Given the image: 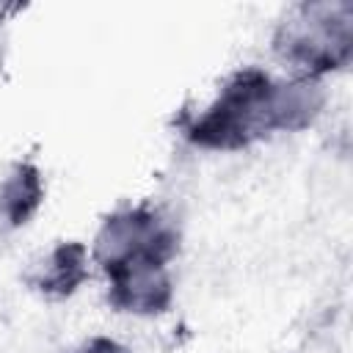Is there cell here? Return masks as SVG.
<instances>
[{"label":"cell","mask_w":353,"mask_h":353,"mask_svg":"<svg viewBox=\"0 0 353 353\" xmlns=\"http://www.w3.org/2000/svg\"><path fill=\"white\" fill-rule=\"evenodd\" d=\"M273 50L295 74L325 77L342 69L353 55V6L345 0L298 6L279 25Z\"/></svg>","instance_id":"6da1fadb"},{"label":"cell","mask_w":353,"mask_h":353,"mask_svg":"<svg viewBox=\"0 0 353 353\" xmlns=\"http://www.w3.org/2000/svg\"><path fill=\"white\" fill-rule=\"evenodd\" d=\"M270 77L259 69L234 74L221 94L188 124L185 135L201 149H240L270 135L268 127Z\"/></svg>","instance_id":"7a4b0ae2"},{"label":"cell","mask_w":353,"mask_h":353,"mask_svg":"<svg viewBox=\"0 0 353 353\" xmlns=\"http://www.w3.org/2000/svg\"><path fill=\"white\" fill-rule=\"evenodd\" d=\"M176 251V232L154 210L130 207L119 210L102 221L94 243L91 262L108 276L135 259H163L168 262Z\"/></svg>","instance_id":"3957f363"},{"label":"cell","mask_w":353,"mask_h":353,"mask_svg":"<svg viewBox=\"0 0 353 353\" xmlns=\"http://www.w3.org/2000/svg\"><path fill=\"white\" fill-rule=\"evenodd\" d=\"M108 301L127 314L152 317L168 309L174 298V281L168 262L163 259H135L110 276Z\"/></svg>","instance_id":"277c9868"},{"label":"cell","mask_w":353,"mask_h":353,"mask_svg":"<svg viewBox=\"0 0 353 353\" xmlns=\"http://www.w3.org/2000/svg\"><path fill=\"white\" fill-rule=\"evenodd\" d=\"M323 77L292 74L290 80H270L268 88V127L270 132H298L317 121L325 108Z\"/></svg>","instance_id":"5b68a950"},{"label":"cell","mask_w":353,"mask_h":353,"mask_svg":"<svg viewBox=\"0 0 353 353\" xmlns=\"http://www.w3.org/2000/svg\"><path fill=\"white\" fill-rule=\"evenodd\" d=\"M88 262H91V254L83 243H61L30 268L28 281L41 295L63 298V295H72L85 281Z\"/></svg>","instance_id":"8992f818"},{"label":"cell","mask_w":353,"mask_h":353,"mask_svg":"<svg viewBox=\"0 0 353 353\" xmlns=\"http://www.w3.org/2000/svg\"><path fill=\"white\" fill-rule=\"evenodd\" d=\"M44 199L41 171L33 163H17L0 179V226L19 229L25 226Z\"/></svg>","instance_id":"52a82bcc"},{"label":"cell","mask_w":353,"mask_h":353,"mask_svg":"<svg viewBox=\"0 0 353 353\" xmlns=\"http://www.w3.org/2000/svg\"><path fill=\"white\" fill-rule=\"evenodd\" d=\"M72 353H130V350L110 336H94V339L83 342L80 347H74Z\"/></svg>","instance_id":"ba28073f"},{"label":"cell","mask_w":353,"mask_h":353,"mask_svg":"<svg viewBox=\"0 0 353 353\" xmlns=\"http://www.w3.org/2000/svg\"><path fill=\"white\" fill-rule=\"evenodd\" d=\"M3 61H6V33L0 28V66H3Z\"/></svg>","instance_id":"9c48e42d"},{"label":"cell","mask_w":353,"mask_h":353,"mask_svg":"<svg viewBox=\"0 0 353 353\" xmlns=\"http://www.w3.org/2000/svg\"><path fill=\"white\" fill-rule=\"evenodd\" d=\"M11 8H6V6H0V28H3V22H6V14H8Z\"/></svg>","instance_id":"30bf717a"}]
</instances>
